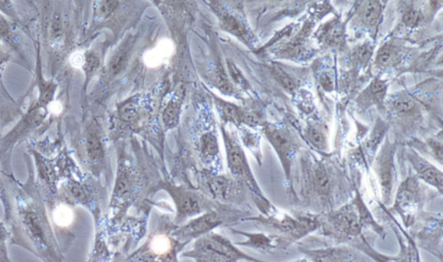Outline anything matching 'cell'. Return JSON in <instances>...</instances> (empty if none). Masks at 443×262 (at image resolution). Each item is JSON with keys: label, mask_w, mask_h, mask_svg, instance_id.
Segmentation results:
<instances>
[{"label": "cell", "mask_w": 443, "mask_h": 262, "mask_svg": "<svg viewBox=\"0 0 443 262\" xmlns=\"http://www.w3.org/2000/svg\"><path fill=\"white\" fill-rule=\"evenodd\" d=\"M396 51L395 48L392 45H386L380 49L379 53L377 55V64L379 67H389L395 60Z\"/></svg>", "instance_id": "31"}, {"label": "cell", "mask_w": 443, "mask_h": 262, "mask_svg": "<svg viewBox=\"0 0 443 262\" xmlns=\"http://www.w3.org/2000/svg\"><path fill=\"white\" fill-rule=\"evenodd\" d=\"M80 64L81 69L84 72L86 78H90L92 75L97 71L99 68L100 60L98 56L93 51H87L81 58V62H79L77 65Z\"/></svg>", "instance_id": "25"}, {"label": "cell", "mask_w": 443, "mask_h": 262, "mask_svg": "<svg viewBox=\"0 0 443 262\" xmlns=\"http://www.w3.org/2000/svg\"><path fill=\"white\" fill-rule=\"evenodd\" d=\"M265 133L280 156L288 178L290 158L294 153V143L292 142L290 136L286 131L272 126H266Z\"/></svg>", "instance_id": "11"}, {"label": "cell", "mask_w": 443, "mask_h": 262, "mask_svg": "<svg viewBox=\"0 0 443 262\" xmlns=\"http://www.w3.org/2000/svg\"><path fill=\"white\" fill-rule=\"evenodd\" d=\"M168 191L176 203L179 220H182L183 218H186L187 216L198 214L201 211V202H200L199 196L194 193L172 186L169 187Z\"/></svg>", "instance_id": "13"}, {"label": "cell", "mask_w": 443, "mask_h": 262, "mask_svg": "<svg viewBox=\"0 0 443 262\" xmlns=\"http://www.w3.org/2000/svg\"><path fill=\"white\" fill-rule=\"evenodd\" d=\"M381 15V5L377 1L365 2L361 12V19L366 25L373 26L379 21Z\"/></svg>", "instance_id": "23"}, {"label": "cell", "mask_w": 443, "mask_h": 262, "mask_svg": "<svg viewBox=\"0 0 443 262\" xmlns=\"http://www.w3.org/2000/svg\"><path fill=\"white\" fill-rule=\"evenodd\" d=\"M355 54L357 60L359 61L360 64H366L368 63L370 57H372V49L368 45H364L362 47L357 49Z\"/></svg>", "instance_id": "39"}, {"label": "cell", "mask_w": 443, "mask_h": 262, "mask_svg": "<svg viewBox=\"0 0 443 262\" xmlns=\"http://www.w3.org/2000/svg\"><path fill=\"white\" fill-rule=\"evenodd\" d=\"M127 54H129V47L126 45H124L123 47H121L120 50L113 56L112 60H111L110 63V71L111 74L116 76V75L120 73L121 70H123L125 64H126Z\"/></svg>", "instance_id": "27"}, {"label": "cell", "mask_w": 443, "mask_h": 262, "mask_svg": "<svg viewBox=\"0 0 443 262\" xmlns=\"http://www.w3.org/2000/svg\"><path fill=\"white\" fill-rule=\"evenodd\" d=\"M209 81L224 94H232L233 86L221 64H215L208 72Z\"/></svg>", "instance_id": "22"}, {"label": "cell", "mask_w": 443, "mask_h": 262, "mask_svg": "<svg viewBox=\"0 0 443 262\" xmlns=\"http://www.w3.org/2000/svg\"><path fill=\"white\" fill-rule=\"evenodd\" d=\"M215 12L218 13L220 24L226 32L236 36L242 40H249V34L245 25L240 19L231 14V12L225 10L223 6L216 5Z\"/></svg>", "instance_id": "17"}, {"label": "cell", "mask_w": 443, "mask_h": 262, "mask_svg": "<svg viewBox=\"0 0 443 262\" xmlns=\"http://www.w3.org/2000/svg\"><path fill=\"white\" fill-rule=\"evenodd\" d=\"M215 102L220 117L225 122L234 124L245 123L251 126L258 124L259 119L257 115L244 112L240 108L228 102L221 99H216Z\"/></svg>", "instance_id": "14"}, {"label": "cell", "mask_w": 443, "mask_h": 262, "mask_svg": "<svg viewBox=\"0 0 443 262\" xmlns=\"http://www.w3.org/2000/svg\"><path fill=\"white\" fill-rule=\"evenodd\" d=\"M221 222L222 219L218 214H207L187 225L180 231L179 235L183 237H194L216 227Z\"/></svg>", "instance_id": "19"}, {"label": "cell", "mask_w": 443, "mask_h": 262, "mask_svg": "<svg viewBox=\"0 0 443 262\" xmlns=\"http://www.w3.org/2000/svg\"><path fill=\"white\" fill-rule=\"evenodd\" d=\"M412 163L418 171L419 178L428 184L435 187L442 194L443 176L441 170L421 158H415Z\"/></svg>", "instance_id": "18"}, {"label": "cell", "mask_w": 443, "mask_h": 262, "mask_svg": "<svg viewBox=\"0 0 443 262\" xmlns=\"http://www.w3.org/2000/svg\"><path fill=\"white\" fill-rule=\"evenodd\" d=\"M370 91L372 96L377 101H382L385 97L386 93L387 85L385 82L379 80H375L372 82L370 85Z\"/></svg>", "instance_id": "36"}, {"label": "cell", "mask_w": 443, "mask_h": 262, "mask_svg": "<svg viewBox=\"0 0 443 262\" xmlns=\"http://www.w3.org/2000/svg\"><path fill=\"white\" fill-rule=\"evenodd\" d=\"M262 221L277 233V237L274 238L281 248H286L306 237L321 225L320 215L314 214L299 215L296 217L284 214L280 217H270Z\"/></svg>", "instance_id": "4"}, {"label": "cell", "mask_w": 443, "mask_h": 262, "mask_svg": "<svg viewBox=\"0 0 443 262\" xmlns=\"http://www.w3.org/2000/svg\"><path fill=\"white\" fill-rule=\"evenodd\" d=\"M118 5L117 1H100L97 2L96 9H94V18L97 19H106L110 17L116 9Z\"/></svg>", "instance_id": "32"}, {"label": "cell", "mask_w": 443, "mask_h": 262, "mask_svg": "<svg viewBox=\"0 0 443 262\" xmlns=\"http://www.w3.org/2000/svg\"><path fill=\"white\" fill-rule=\"evenodd\" d=\"M320 83L325 90L331 91L333 88V82L327 73H322L320 77Z\"/></svg>", "instance_id": "42"}, {"label": "cell", "mask_w": 443, "mask_h": 262, "mask_svg": "<svg viewBox=\"0 0 443 262\" xmlns=\"http://www.w3.org/2000/svg\"><path fill=\"white\" fill-rule=\"evenodd\" d=\"M376 170L381 185L383 202L389 203L393 188V156L389 148H385L381 155L377 158Z\"/></svg>", "instance_id": "12"}, {"label": "cell", "mask_w": 443, "mask_h": 262, "mask_svg": "<svg viewBox=\"0 0 443 262\" xmlns=\"http://www.w3.org/2000/svg\"><path fill=\"white\" fill-rule=\"evenodd\" d=\"M199 150L202 158L212 160L216 158L219 154L218 139L212 130H205L199 139Z\"/></svg>", "instance_id": "20"}, {"label": "cell", "mask_w": 443, "mask_h": 262, "mask_svg": "<svg viewBox=\"0 0 443 262\" xmlns=\"http://www.w3.org/2000/svg\"><path fill=\"white\" fill-rule=\"evenodd\" d=\"M12 58L11 51L0 43V77H1L3 71L5 70V65L9 63V61H11Z\"/></svg>", "instance_id": "40"}, {"label": "cell", "mask_w": 443, "mask_h": 262, "mask_svg": "<svg viewBox=\"0 0 443 262\" xmlns=\"http://www.w3.org/2000/svg\"><path fill=\"white\" fill-rule=\"evenodd\" d=\"M307 137L315 148L323 150L326 146V139L320 130L314 127H310L307 130Z\"/></svg>", "instance_id": "34"}, {"label": "cell", "mask_w": 443, "mask_h": 262, "mask_svg": "<svg viewBox=\"0 0 443 262\" xmlns=\"http://www.w3.org/2000/svg\"><path fill=\"white\" fill-rule=\"evenodd\" d=\"M356 200L357 202L353 204L320 215V227H322L325 235L336 241H346L359 237L365 227H372L379 234V231L383 232L382 227L377 226L361 199L357 198Z\"/></svg>", "instance_id": "2"}, {"label": "cell", "mask_w": 443, "mask_h": 262, "mask_svg": "<svg viewBox=\"0 0 443 262\" xmlns=\"http://www.w3.org/2000/svg\"><path fill=\"white\" fill-rule=\"evenodd\" d=\"M422 21V13L415 10H410L403 16V22L408 27H416Z\"/></svg>", "instance_id": "38"}, {"label": "cell", "mask_w": 443, "mask_h": 262, "mask_svg": "<svg viewBox=\"0 0 443 262\" xmlns=\"http://www.w3.org/2000/svg\"><path fill=\"white\" fill-rule=\"evenodd\" d=\"M21 114V102L13 99L0 82V135L3 130Z\"/></svg>", "instance_id": "15"}, {"label": "cell", "mask_w": 443, "mask_h": 262, "mask_svg": "<svg viewBox=\"0 0 443 262\" xmlns=\"http://www.w3.org/2000/svg\"><path fill=\"white\" fill-rule=\"evenodd\" d=\"M85 150H86L90 166L93 169H97L103 161L104 150L99 134L94 126H91L88 129L86 139H85Z\"/></svg>", "instance_id": "16"}, {"label": "cell", "mask_w": 443, "mask_h": 262, "mask_svg": "<svg viewBox=\"0 0 443 262\" xmlns=\"http://www.w3.org/2000/svg\"><path fill=\"white\" fill-rule=\"evenodd\" d=\"M10 231L5 222H0V262H12L9 257L8 240Z\"/></svg>", "instance_id": "29"}, {"label": "cell", "mask_w": 443, "mask_h": 262, "mask_svg": "<svg viewBox=\"0 0 443 262\" xmlns=\"http://www.w3.org/2000/svg\"><path fill=\"white\" fill-rule=\"evenodd\" d=\"M196 251H198L200 257L205 255V261L208 262H236L240 259L262 262L242 254V252L236 250L225 238L216 235H208L201 239L199 243H197Z\"/></svg>", "instance_id": "5"}, {"label": "cell", "mask_w": 443, "mask_h": 262, "mask_svg": "<svg viewBox=\"0 0 443 262\" xmlns=\"http://www.w3.org/2000/svg\"><path fill=\"white\" fill-rule=\"evenodd\" d=\"M295 262H307L306 261H295Z\"/></svg>", "instance_id": "43"}, {"label": "cell", "mask_w": 443, "mask_h": 262, "mask_svg": "<svg viewBox=\"0 0 443 262\" xmlns=\"http://www.w3.org/2000/svg\"><path fill=\"white\" fill-rule=\"evenodd\" d=\"M209 188L216 198L225 199L229 193V182L227 179L218 176L209 182Z\"/></svg>", "instance_id": "28"}, {"label": "cell", "mask_w": 443, "mask_h": 262, "mask_svg": "<svg viewBox=\"0 0 443 262\" xmlns=\"http://www.w3.org/2000/svg\"><path fill=\"white\" fill-rule=\"evenodd\" d=\"M119 116L126 122H134L140 117L139 107L134 102L125 103L120 108Z\"/></svg>", "instance_id": "30"}, {"label": "cell", "mask_w": 443, "mask_h": 262, "mask_svg": "<svg viewBox=\"0 0 443 262\" xmlns=\"http://www.w3.org/2000/svg\"><path fill=\"white\" fill-rule=\"evenodd\" d=\"M416 106L415 101L412 97H402L394 101L393 108L399 113H407L414 109Z\"/></svg>", "instance_id": "35"}, {"label": "cell", "mask_w": 443, "mask_h": 262, "mask_svg": "<svg viewBox=\"0 0 443 262\" xmlns=\"http://www.w3.org/2000/svg\"><path fill=\"white\" fill-rule=\"evenodd\" d=\"M227 67L229 70V73L231 75L232 80L235 83L240 85L242 87H247L248 82L245 80L244 75L238 67H236L234 63H232L231 61L227 62Z\"/></svg>", "instance_id": "37"}, {"label": "cell", "mask_w": 443, "mask_h": 262, "mask_svg": "<svg viewBox=\"0 0 443 262\" xmlns=\"http://www.w3.org/2000/svg\"><path fill=\"white\" fill-rule=\"evenodd\" d=\"M226 150H227V161L229 169L236 176H242L247 180L254 191H258L246 161L244 152L234 139H232L227 131L224 130Z\"/></svg>", "instance_id": "9"}, {"label": "cell", "mask_w": 443, "mask_h": 262, "mask_svg": "<svg viewBox=\"0 0 443 262\" xmlns=\"http://www.w3.org/2000/svg\"><path fill=\"white\" fill-rule=\"evenodd\" d=\"M249 240L244 245L251 246L257 250H268L277 248V246L274 244V242H277L275 238L266 237L262 234L249 235Z\"/></svg>", "instance_id": "26"}, {"label": "cell", "mask_w": 443, "mask_h": 262, "mask_svg": "<svg viewBox=\"0 0 443 262\" xmlns=\"http://www.w3.org/2000/svg\"><path fill=\"white\" fill-rule=\"evenodd\" d=\"M312 191L316 195L318 211H329L331 209L330 195L331 192V180L329 173L320 163L314 167L311 175Z\"/></svg>", "instance_id": "8"}, {"label": "cell", "mask_w": 443, "mask_h": 262, "mask_svg": "<svg viewBox=\"0 0 443 262\" xmlns=\"http://www.w3.org/2000/svg\"><path fill=\"white\" fill-rule=\"evenodd\" d=\"M41 34L47 50L52 76L59 71L68 38L67 11L64 2H41Z\"/></svg>", "instance_id": "3"}, {"label": "cell", "mask_w": 443, "mask_h": 262, "mask_svg": "<svg viewBox=\"0 0 443 262\" xmlns=\"http://www.w3.org/2000/svg\"><path fill=\"white\" fill-rule=\"evenodd\" d=\"M18 26L4 14L0 12V43L5 45L11 51L12 54H17L19 60L23 61V67H25V63L27 64L21 36L17 32Z\"/></svg>", "instance_id": "10"}, {"label": "cell", "mask_w": 443, "mask_h": 262, "mask_svg": "<svg viewBox=\"0 0 443 262\" xmlns=\"http://www.w3.org/2000/svg\"><path fill=\"white\" fill-rule=\"evenodd\" d=\"M32 153L37 167L38 181L41 182V186L44 187V191L47 196L46 201L52 209L55 207V200L58 198L59 179L57 166H55L57 165L53 160L47 158L36 150H32Z\"/></svg>", "instance_id": "6"}, {"label": "cell", "mask_w": 443, "mask_h": 262, "mask_svg": "<svg viewBox=\"0 0 443 262\" xmlns=\"http://www.w3.org/2000/svg\"><path fill=\"white\" fill-rule=\"evenodd\" d=\"M322 36L328 44L333 47H341L344 44V34L342 27L337 23L327 26L322 32Z\"/></svg>", "instance_id": "24"}, {"label": "cell", "mask_w": 443, "mask_h": 262, "mask_svg": "<svg viewBox=\"0 0 443 262\" xmlns=\"http://www.w3.org/2000/svg\"><path fill=\"white\" fill-rule=\"evenodd\" d=\"M418 182L415 178H408L400 186L396 195L395 209L403 216L406 225L415 217L419 202Z\"/></svg>", "instance_id": "7"}, {"label": "cell", "mask_w": 443, "mask_h": 262, "mask_svg": "<svg viewBox=\"0 0 443 262\" xmlns=\"http://www.w3.org/2000/svg\"><path fill=\"white\" fill-rule=\"evenodd\" d=\"M429 145L431 146L432 152L434 153L436 158L442 163V143L438 142L436 140L429 141Z\"/></svg>", "instance_id": "41"}, {"label": "cell", "mask_w": 443, "mask_h": 262, "mask_svg": "<svg viewBox=\"0 0 443 262\" xmlns=\"http://www.w3.org/2000/svg\"><path fill=\"white\" fill-rule=\"evenodd\" d=\"M25 184L17 185L13 201L2 200L5 209V224L10 241L31 252L42 262H64L62 250L52 228L38 187L32 172Z\"/></svg>", "instance_id": "1"}, {"label": "cell", "mask_w": 443, "mask_h": 262, "mask_svg": "<svg viewBox=\"0 0 443 262\" xmlns=\"http://www.w3.org/2000/svg\"><path fill=\"white\" fill-rule=\"evenodd\" d=\"M273 74L279 83H280L282 85V87L285 88V89L290 91V93H293V91L296 90V84H295L293 78H292L286 71L282 70L280 67H275L273 68Z\"/></svg>", "instance_id": "33"}, {"label": "cell", "mask_w": 443, "mask_h": 262, "mask_svg": "<svg viewBox=\"0 0 443 262\" xmlns=\"http://www.w3.org/2000/svg\"><path fill=\"white\" fill-rule=\"evenodd\" d=\"M182 104V95L174 96L167 104L162 115L163 123L166 129H173V128L178 126Z\"/></svg>", "instance_id": "21"}]
</instances>
